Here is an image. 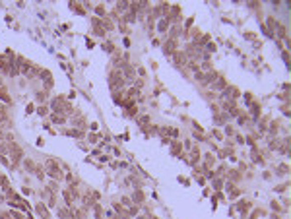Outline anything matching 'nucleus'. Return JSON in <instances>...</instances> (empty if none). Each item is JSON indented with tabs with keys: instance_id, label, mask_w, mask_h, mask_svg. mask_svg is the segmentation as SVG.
Listing matches in <instances>:
<instances>
[{
	"instance_id": "cd10ccee",
	"label": "nucleus",
	"mask_w": 291,
	"mask_h": 219,
	"mask_svg": "<svg viewBox=\"0 0 291 219\" xmlns=\"http://www.w3.org/2000/svg\"><path fill=\"white\" fill-rule=\"evenodd\" d=\"M39 115H47V109L45 107H39Z\"/></svg>"
},
{
	"instance_id": "f8f14e48",
	"label": "nucleus",
	"mask_w": 291,
	"mask_h": 219,
	"mask_svg": "<svg viewBox=\"0 0 291 219\" xmlns=\"http://www.w3.org/2000/svg\"><path fill=\"white\" fill-rule=\"evenodd\" d=\"M0 97H2V101H6V103H12V99L8 97V93H6V91H4L2 87H0Z\"/></svg>"
},
{
	"instance_id": "5701e85b",
	"label": "nucleus",
	"mask_w": 291,
	"mask_h": 219,
	"mask_svg": "<svg viewBox=\"0 0 291 219\" xmlns=\"http://www.w3.org/2000/svg\"><path fill=\"white\" fill-rule=\"evenodd\" d=\"M148 122H149V117H142V118H140V124H148Z\"/></svg>"
},
{
	"instance_id": "7ed1b4c3",
	"label": "nucleus",
	"mask_w": 291,
	"mask_h": 219,
	"mask_svg": "<svg viewBox=\"0 0 291 219\" xmlns=\"http://www.w3.org/2000/svg\"><path fill=\"white\" fill-rule=\"evenodd\" d=\"M35 211H37L43 219H49V217H51V213H49V210H47V205L43 204V202H39V204L35 205Z\"/></svg>"
},
{
	"instance_id": "dca6fc26",
	"label": "nucleus",
	"mask_w": 291,
	"mask_h": 219,
	"mask_svg": "<svg viewBox=\"0 0 291 219\" xmlns=\"http://www.w3.org/2000/svg\"><path fill=\"white\" fill-rule=\"evenodd\" d=\"M216 87H217V89L225 87V79H223V78H219V79H217V84H216Z\"/></svg>"
},
{
	"instance_id": "f03ea898",
	"label": "nucleus",
	"mask_w": 291,
	"mask_h": 219,
	"mask_svg": "<svg viewBox=\"0 0 291 219\" xmlns=\"http://www.w3.org/2000/svg\"><path fill=\"white\" fill-rule=\"evenodd\" d=\"M8 151H10V159L14 161V165H16V163H19V159L23 157L22 147H19L18 144H10V145H8Z\"/></svg>"
},
{
	"instance_id": "f257e3e1",
	"label": "nucleus",
	"mask_w": 291,
	"mask_h": 219,
	"mask_svg": "<svg viewBox=\"0 0 291 219\" xmlns=\"http://www.w3.org/2000/svg\"><path fill=\"white\" fill-rule=\"evenodd\" d=\"M47 169H49V177L56 178V180H60V178H62V171H60L58 163H56L55 159H47Z\"/></svg>"
},
{
	"instance_id": "a211bd4d",
	"label": "nucleus",
	"mask_w": 291,
	"mask_h": 219,
	"mask_svg": "<svg viewBox=\"0 0 291 219\" xmlns=\"http://www.w3.org/2000/svg\"><path fill=\"white\" fill-rule=\"evenodd\" d=\"M180 149H183V147H180V145H179V144H173V147H171V151H173V153H175V155H177V153H179V151H180Z\"/></svg>"
},
{
	"instance_id": "20e7f679",
	"label": "nucleus",
	"mask_w": 291,
	"mask_h": 219,
	"mask_svg": "<svg viewBox=\"0 0 291 219\" xmlns=\"http://www.w3.org/2000/svg\"><path fill=\"white\" fill-rule=\"evenodd\" d=\"M175 49H177V39H169V41L163 45V51L167 52V54H171V52H175Z\"/></svg>"
},
{
	"instance_id": "6ab92c4d",
	"label": "nucleus",
	"mask_w": 291,
	"mask_h": 219,
	"mask_svg": "<svg viewBox=\"0 0 291 219\" xmlns=\"http://www.w3.org/2000/svg\"><path fill=\"white\" fill-rule=\"evenodd\" d=\"M37 101H45V91H39V93H37Z\"/></svg>"
},
{
	"instance_id": "b1692460",
	"label": "nucleus",
	"mask_w": 291,
	"mask_h": 219,
	"mask_svg": "<svg viewBox=\"0 0 291 219\" xmlns=\"http://www.w3.org/2000/svg\"><path fill=\"white\" fill-rule=\"evenodd\" d=\"M95 12H97L99 16H101V14H105V8H101V6H97V8H95Z\"/></svg>"
},
{
	"instance_id": "c85d7f7f",
	"label": "nucleus",
	"mask_w": 291,
	"mask_h": 219,
	"mask_svg": "<svg viewBox=\"0 0 291 219\" xmlns=\"http://www.w3.org/2000/svg\"><path fill=\"white\" fill-rule=\"evenodd\" d=\"M122 204H124V205H128V208H130V200H128V198H122Z\"/></svg>"
},
{
	"instance_id": "f3484780",
	"label": "nucleus",
	"mask_w": 291,
	"mask_h": 219,
	"mask_svg": "<svg viewBox=\"0 0 291 219\" xmlns=\"http://www.w3.org/2000/svg\"><path fill=\"white\" fill-rule=\"evenodd\" d=\"M252 115H254V117H258V115H260V107L256 105V103L252 105Z\"/></svg>"
},
{
	"instance_id": "9b49d317",
	"label": "nucleus",
	"mask_w": 291,
	"mask_h": 219,
	"mask_svg": "<svg viewBox=\"0 0 291 219\" xmlns=\"http://www.w3.org/2000/svg\"><path fill=\"white\" fill-rule=\"evenodd\" d=\"M23 165H25V167H27L29 169V171H35V169H37V167H35V163H33V161H31V159H25V161H23Z\"/></svg>"
},
{
	"instance_id": "412c9836",
	"label": "nucleus",
	"mask_w": 291,
	"mask_h": 219,
	"mask_svg": "<svg viewBox=\"0 0 291 219\" xmlns=\"http://www.w3.org/2000/svg\"><path fill=\"white\" fill-rule=\"evenodd\" d=\"M134 18H136V14L134 12H130V14L126 16V21H134Z\"/></svg>"
},
{
	"instance_id": "6e6552de",
	"label": "nucleus",
	"mask_w": 291,
	"mask_h": 219,
	"mask_svg": "<svg viewBox=\"0 0 291 219\" xmlns=\"http://www.w3.org/2000/svg\"><path fill=\"white\" fill-rule=\"evenodd\" d=\"M0 70H10V62L6 60V56H0Z\"/></svg>"
},
{
	"instance_id": "ddd939ff",
	"label": "nucleus",
	"mask_w": 291,
	"mask_h": 219,
	"mask_svg": "<svg viewBox=\"0 0 291 219\" xmlns=\"http://www.w3.org/2000/svg\"><path fill=\"white\" fill-rule=\"evenodd\" d=\"M204 159H206V165H213V163H216V159H213V155H212V153L204 155Z\"/></svg>"
},
{
	"instance_id": "aec40b11",
	"label": "nucleus",
	"mask_w": 291,
	"mask_h": 219,
	"mask_svg": "<svg viewBox=\"0 0 291 219\" xmlns=\"http://www.w3.org/2000/svg\"><path fill=\"white\" fill-rule=\"evenodd\" d=\"M268 25H270V29L274 31V27H276V21H274V18H268Z\"/></svg>"
},
{
	"instance_id": "4468645a",
	"label": "nucleus",
	"mask_w": 291,
	"mask_h": 219,
	"mask_svg": "<svg viewBox=\"0 0 291 219\" xmlns=\"http://www.w3.org/2000/svg\"><path fill=\"white\" fill-rule=\"evenodd\" d=\"M249 205H250L249 202H241V204H239V211H243V213H245V211L249 210Z\"/></svg>"
},
{
	"instance_id": "2eb2a0df",
	"label": "nucleus",
	"mask_w": 291,
	"mask_h": 219,
	"mask_svg": "<svg viewBox=\"0 0 291 219\" xmlns=\"http://www.w3.org/2000/svg\"><path fill=\"white\" fill-rule=\"evenodd\" d=\"M93 208H95V217H97V219H101V215H103V211H101V205H99V204H95Z\"/></svg>"
},
{
	"instance_id": "9d476101",
	"label": "nucleus",
	"mask_w": 291,
	"mask_h": 219,
	"mask_svg": "<svg viewBox=\"0 0 291 219\" xmlns=\"http://www.w3.org/2000/svg\"><path fill=\"white\" fill-rule=\"evenodd\" d=\"M52 122H55V124H62V122H64L66 120V118H64V115H52Z\"/></svg>"
},
{
	"instance_id": "393cba45",
	"label": "nucleus",
	"mask_w": 291,
	"mask_h": 219,
	"mask_svg": "<svg viewBox=\"0 0 291 219\" xmlns=\"http://www.w3.org/2000/svg\"><path fill=\"white\" fill-rule=\"evenodd\" d=\"M277 33H280V37H285V27H280V29H277Z\"/></svg>"
},
{
	"instance_id": "bb28decb",
	"label": "nucleus",
	"mask_w": 291,
	"mask_h": 219,
	"mask_svg": "<svg viewBox=\"0 0 291 219\" xmlns=\"http://www.w3.org/2000/svg\"><path fill=\"white\" fill-rule=\"evenodd\" d=\"M130 213H138V208H136V205H130Z\"/></svg>"
},
{
	"instance_id": "4be33fe9",
	"label": "nucleus",
	"mask_w": 291,
	"mask_h": 219,
	"mask_svg": "<svg viewBox=\"0 0 291 219\" xmlns=\"http://www.w3.org/2000/svg\"><path fill=\"white\" fill-rule=\"evenodd\" d=\"M206 51H208V52H213V51H216V45H213V43H210L208 47H206Z\"/></svg>"
},
{
	"instance_id": "423d86ee",
	"label": "nucleus",
	"mask_w": 291,
	"mask_h": 219,
	"mask_svg": "<svg viewBox=\"0 0 291 219\" xmlns=\"http://www.w3.org/2000/svg\"><path fill=\"white\" fill-rule=\"evenodd\" d=\"M157 29H159V33H165L167 29H169V19H167V18H161V21H159V27H157Z\"/></svg>"
},
{
	"instance_id": "39448f33",
	"label": "nucleus",
	"mask_w": 291,
	"mask_h": 219,
	"mask_svg": "<svg viewBox=\"0 0 291 219\" xmlns=\"http://www.w3.org/2000/svg\"><path fill=\"white\" fill-rule=\"evenodd\" d=\"M237 95H239V91H237L235 87H229V89H225V91H223V97H225V99H229V101H233V99H235Z\"/></svg>"
},
{
	"instance_id": "a878e982",
	"label": "nucleus",
	"mask_w": 291,
	"mask_h": 219,
	"mask_svg": "<svg viewBox=\"0 0 291 219\" xmlns=\"http://www.w3.org/2000/svg\"><path fill=\"white\" fill-rule=\"evenodd\" d=\"M10 215H14L16 219H23V215H22V213H16V211H12V213H10Z\"/></svg>"
},
{
	"instance_id": "0eeeda50",
	"label": "nucleus",
	"mask_w": 291,
	"mask_h": 219,
	"mask_svg": "<svg viewBox=\"0 0 291 219\" xmlns=\"http://www.w3.org/2000/svg\"><path fill=\"white\" fill-rule=\"evenodd\" d=\"M126 10H130V2H119L116 4V12H126Z\"/></svg>"
},
{
	"instance_id": "1a4fd4ad",
	"label": "nucleus",
	"mask_w": 291,
	"mask_h": 219,
	"mask_svg": "<svg viewBox=\"0 0 291 219\" xmlns=\"http://www.w3.org/2000/svg\"><path fill=\"white\" fill-rule=\"evenodd\" d=\"M132 200H134L136 204H138V202H142V200H144V192H142V190H136L134 194H132Z\"/></svg>"
}]
</instances>
